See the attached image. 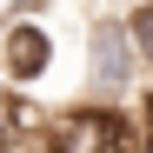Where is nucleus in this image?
<instances>
[{"instance_id":"f257e3e1","label":"nucleus","mask_w":153,"mask_h":153,"mask_svg":"<svg viewBox=\"0 0 153 153\" xmlns=\"http://www.w3.org/2000/svg\"><path fill=\"white\" fill-rule=\"evenodd\" d=\"M146 80V60H140V40L126 27V13H100L87 27V93L93 100H126Z\"/></svg>"},{"instance_id":"f03ea898","label":"nucleus","mask_w":153,"mask_h":153,"mask_svg":"<svg viewBox=\"0 0 153 153\" xmlns=\"http://www.w3.org/2000/svg\"><path fill=\"white\" fill-rule=\"evenodd\" d=\"M53 67V33L40 13H7L0 20V87H40Z\"/></svg>"},{"instance_id":"7ed1b4c3","label":"nucleus","mask_w":153,"mask_h":153,"mask_svg":"<svg viewBox=\"0 0 153 153\" xmlns=\"http://www.w3.org/2000/svg\"><path fill=\"white\" fill-rule=\"evenodd\" d=\"M47 140H60V146H146L140 113H126L120 100H93V107L60 113V126H53Z\"/></svg>"},{"instance_id":"20e7f679","label":"nucleus","mask_w":153,"mask_h":153,"mask_svg":"<svg viewBox=\"0 0 153 153\" xmlns=\"http://www.w3.org/2000/svg\"><path fill=\"white\" fill-rule=\"evenodd\" d=\"M126 27H133L140 60H146V80H153V0H133V7H126Z\"/></svg>"},{"instance_id":"39448f33","label":"nucleus","mask_w":153,"mask_h":153,"mask_svg":"<svg viewBox=\"0 0 153 153\" xmlns=\"http://www.w3.org/2000/svg\"><path fill=\"white\" fill-rule=\"evenodd\" d=\"M47 7H53V0H0V20L7 13H47Z\"/></svg>"}]
</instances>
